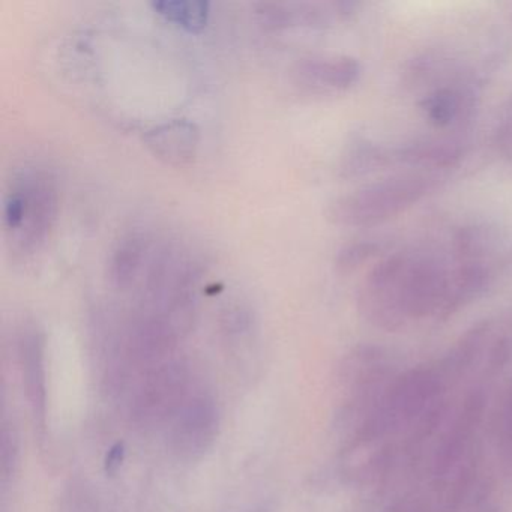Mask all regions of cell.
<instances>
[{
    "label": "cell",
    "mask_w": 512,
    "mask_h": 512,
    "mask_svg": "<svg viewBox=\"0 0 512 512\" xmlns=\"http://www.w3.org/2000/svg\"><path fill=\"white\" fill-rule=\"evenodd\" d=\"M451 274L428 257H389L374 278L373 299L395 329L424 317H442Z\"/></svg>",
    "instance_id": "6da1fadb"
},
{
    "label": "cell",
    "mask_w": 512,
    "mask_h": 512,
    "mask_svg": "<svg viewBox=\"0 0 512 512\" xmlns=\"http://www.w3.org/2000/svg\"><path fill=\"white\" fill-rule=\"evenodd\" d=\"M59 211L56 179L44 169H25L4 197V229L11 253L34 256L46 244Z\"/></svg>",
    "instance_id": "7a4b0ae2"
},
{
    "label": "cell",
    "mask_w": 512,
    "mask_h": 512,
    "mask_svg": "<svg viewBox=\"0 0 512 512\" xmlns=\"http://www.w3.org/2000/svg\"><path fill=\"white\" fill-rule=\"evenodd\" d=\"M434 187V179L404 175L368 185L335 200L329 217L343 226H370L412 206Z\"/></svg>",
    "instance_id": "3957f363"
},
{
    "label": "cell",
    "mask_w": 512,
    "mask_h": 512,
    "mask_svg": "<svg viewBox=\"0 0 512 512\" xmlns=\"http://www.w3.org/2000/svg\"><path fill=\"white\" fill-rule=\"evenodd\" d=\"M361 76L356 59L343 55H310L299 59L293 67V79L311 92L344 91Z\"/></svg>",
    "instance_id": "277c9868"
},
{
    "label": "cell",
    "mask_w": 512,
    "mask_h": 512,
    "mask_svg": "<svg viewBox=\"0 0 512 512\" xmlns=\"http://www.w3.org/2000/svg\"><path fill=\"white\" fill-rule=\"evenodd\" d=\"M154 157L173 167L190 166L200 146V130L190 119H170L148 128L142 136Z\"/></svg>",
    "instance_id": "5b68a950"
},
{
    "label": "cell",
    "mask_w": 512,
    "mask_h": 512,
    "mask_svg": "<svg viewBox=\"0 0 512 512\" xmlns=\"http://www.w3.org/2000/svg\"><path fill=\"white\" fill-rule=\"evenodd\" d=\"M349 5L341 2H262L257 16L268 28L323 26L347 13Z\"/></svg>",
    "instance_id": "8992f818"
},
{
    "label": "cell",
    "mask_w": 512,
    "mask_h": 512,
    "mask_svg": "<svg viewBox=\"0 0 512 512\" xmlns=\"http://www.w3.org/2000/svg\"><path fill=\"white\" fill-rule=\"evenodd\" d=\"M148 251L146 236L140 232H130L121 236L110 251L107 262V275L110 283L116 287H127L142 269Z\"/></svg>",
    "instance_id": "52a82bcc"
},
{
    "label": "cell",
    "mask_w": 512,
    "mask_h": 512,
    "mask_svg": "<svg viewBox=\"0 0 512 512\" xmlns=\"http://www.w3.org/2000/svg\"><path fill=\"white\" fill-rule=\"evenodd\" d=\"M152 5L161 16L187 31H202L208 23L209 4L205 0H158Z\"/></svg>",
    "instance_id": "ba28073f"
},
{
    "label": "cell",
    "mask_w": 512,
    "mask_h": 512,
    "mask_svg": "<svg viewBox=\"0 0 512 512\" xmlns=\"http://www.w3.org/2000/svg\"><path fill=\"white\" fill-rule=\"evenodd\" d=\"M422 107L431 124L437 127H448L463 116L467 107V98L457 89L442 88L428 95Z\"/></svg>",
    "instance_id": "9c48e42d"
},
{
    "label": "cell",
    "mask_w": 512,
    "mask_h": 512,
    "mask_svg": "<svg viewBox=\"0 0 512 512\" xmlns=\"http://www.w3.org/2000/svg\"><path fill=\"white\" fill-rule=\"evenodd\" d=\"M397 158L415 166H452L460 158V149L451 143H416L398 151Z\"/></svg>",
    "instance_id": "30bf717a"
},
{
    "label": "cell",
    "mask_w": 512,
    "mask_h": 512,
    "mask_svg": "<svg viewBox=\"0 0 512 512\" xmlns=\"http://www.w3.org/2000/svg\"><path fill=\"white\" fill-rule=\"evenodd\" d=\"M496 440L503 473L512 484V386L506 392L497 415Z\"/></svg>",
    "instance_id": "8fae6325"
},
{
    "label": "cell",
    "mask_w": 512,
    "mask_h": 512,
    "mask_svg": "<svg viewBox=\"0 0 512 512\" xmlns=\"http://www.w3.org/2000/svg\"><path fill=\"white\" fill-rule=\"evenodd\" d=\"M376 250L377 245L373 242H356V244L346 245L338 253L337 268L343 272L352 271L356 266L370 259Z\"/></svg>",
    "instance_id": "7c38bea8"
},
{
    "label": "cell",
    "mask_w": 512,
    "mask_h": 512,
    "mask_svg": "<svg viewBox=\"0 0 512 512\" xmlns=\"http://www.w3.org/2000/svg\"><path fill=\"white\" fill-rule=\"evenodd\" d=\"M125 458V446L124 443L118 442L112 449H110L109 454H107L106 458V472L109 475H115L119 469H121L122 463H124Z\"/></svg>",
    "instance_id": "4fadbf2b"
},
{
    "label": "cell",
    "mask_w": 512,
    "mask_h": 512,
    "mask_svg": "<svg viewBox=\"0 0 512 512\" xmlns=\"http://www.w3.org/2000/svg\"><path fill=\"white\" fill-rule=\"evenodd\" d=\"M469 512H494V509L491 508L488 503H482V505H478L476 508L470 509Z\"/></svg>",
    "instance_id": "5bb4252c"
}]
</instances>
